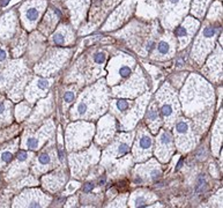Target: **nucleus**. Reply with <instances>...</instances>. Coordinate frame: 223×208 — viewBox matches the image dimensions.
I'll use <instances>...</instances> for the list:
<instances>
[{"label": "nucleus", "mask_w": 223, "mask_h": 208, "mask_svg": "<svg viewBox=\"0 0 223 208\" xmlns=\"http://www.w3.org/2000/svg\"><path fill=\"white\" fill-rule=\"evenodd\" d=\"M181 102L187 116H194L210 108L214 102L212 86L199 75H191L181 89Z\"/></svg>", "instance_id": "f257e3e1"}, {"label": "nucleus", "mask_w": 223, "mask_h": 208, "mask_svg": "<svg viewBox=\"0 0 223 208\" xmlns=\"http://www.w3.org/2000/svg\"><path fill=\"white\" fill-rule=\"evenodd\" d=\"M108 106V91L103 81L88 88L72 109L73 119H91L105 111Z\"/></svg>", "instance_id": "f03ea898"}, {"label": "nucleus", "mask_w": 223, "mask_h": 208, "mask_svg": "<svg viewBox=\"0 0 223 208\" xmlns=\"http://www.w3.org/2000/svg\"><path fill=\"white\" fill-rule=\"evenodd\" d=\"M156 103L167 127H170L177 120L180 113L179 103L176 93L169 85H164L156 94Z\"/></svg>", "instance_id": "7ed1b4c3"}, {"label": "nucleus", "mask_w": 223, "mask_h": 208, "mask_svg": "<svg viewBox=\"0 0 223 208\" xmlns=\"http://www.w3.org/2000/svg\"><path fill=\"white\" fill-rule=\"evenodd\" d=\"M94 134V125L77 121L71 124L66 131V145L68 150H77L89 145Z\"/></svg>", "instance_id": "20e7f679"}, {"label": "nucleus", "mask_w": 223, "mask_h": 208, "mask_svg": "<svg viewBox=\"0 0 223 208\" xmlns=\"http://www.w3.org/2000/svg\"><path fill=\"white\" fill-rule=\"evenodd\" d=\"M217 31H219V25H213V23L206 25L195 39L194 48L192 50V57H194L195 61H198L199 64L204 61L207 53L212 50Z\"/></svg>", "instance_id": "39448f33"}, {"label": "nucleus", "mask_w": 223, "mask_h": 208, "mask_svg": "<svg viewBox=\"0 0 223 208\" xmlns=\"http://www.w3.org/2000/svg\"><path fill=\"white\" fill-rule=\"evenodd\" d=\"M173 133L176 146L180 152H189L190 149L197 145V139L194 135V131L191 127V121L186 118H178L176 124H173Z\"/></svg>", "instance_id": "423d86ee"}, {"label": "nucleus", "mask_w": 223, "mask_h": 208, "mask_svg": "<svg viewBox=\"0 0 223 208\" xmlns=\"http://www.w3.org/2000/svg\"><path fill=\"white\" fill-rule=\"evenodd\" d=\"M134 59L129 56L120 54L113 57L109 62V85H114L132 74Z\"/></svg>", "instance_id": "0eeeda50"}, {"label": "nucleus", "mask_w": 223, "mask_h": 208, "mask_svg": "<svg viewBox=\"0 0 223 208\" xmlns=\"http://www.w3.org/2000/svg\"><path fill=\"white\" fill-rule=\"evenodd\" d=\"M133 133L131 132L129 134H120L113 140L111 145L108 147V149L103 153L102 158V164L104 166L109 165L111 162H113L116 158H119L125 154H127L132 143Z\"/></svg>", "instance_id": "6e6552de"}, {"label": "nucleus", "mask_w": 223, "mask_h": 208, "mask_svg": "<svg viewBox=\"0 0 223 208\" xmlns=\"http://www.w3.org/2000/svg\"><path fill=\"white\" fill-rule=\"evenodd\" d=\"M69 50H51L45 56L42 62L38 64L35 71L42 75H51L62 66V64L69 57Z\"/></svg>", "instance_id": "1a4fd4ad"}, {"label": "nucleus", "mask_w": 223, "mask_h": 208, "mask_svg": "<svg viewBox=\"0 0 223 208\" xmlns=\"http://www.w3.org/2000/svg\"><path fill=\"white\" fill-rule=\"evenodd\" d=\"M147 89L146 79L143 77V73L141 69L138 68L137 72L133 74V77L126 81L124 85L117 87L113 89V95L120 97H135L140 93L145 91Z\"/></svg>", "instance_id": "9d476101"}, {"label": "nucleus", "mask_w": 223, "mask_h": 208, "mask_svg": "<svg viewBox=\"0 0 223 208\" xmlns=\"http://www.w3.org/2000/svg\"><path fill=\"white\" fill-rule=\"evenodd\" d=\"M100 152L94 146L89 148L88 150L83 152L82 154H72L69 158V163L72 165V172L75 177H82L85 176L86 171L88 170V165L95 163L98 160Z\"/></svg>", "instance_id": "9b49d317"}, {"label": "nucleus", "mask_w": 223, "mask_h": 208, "mask_svg": "<svg viewBox=\"0 0 223 208\" xmlns=\"http://www.w3.org/2000/svg\"><path fill=\"white\" fill-rule=\"evenodd\" d=\"M149 97H150L149 94H146L142 97H140L138 101L133 102L129 110L120 117V124H121L123 130H131L135 126L137 121L143 114V110L149 101Z\"/></svg>", "instance_id": "f8f14e48"}, {"label": "nucleus", "mask_w": 223, "mask_h": 208, "mask_svg": "<svg viewBox=\"0 0 223 208\" xmlns=\"http://www.w3.org/2000/svg\"><path fill=\"white\" fill-rule=\"evenodd\" d=\"M189 0H165L163 9L164 26H173L179 22L183 14L186 13Z\"/></svg>", "instance_id": "ddd939ff"}, {"label": "nucleus", "mask_w": 223, "mask_h": 208, "mask_svg": "<svg viewBox=\"0 0 223 208\" xmlns=\"http://www.w3.org/2000/svg\"><path fill=\"white\" fill-rule=\"evenodd\" d=\"M52 131H53V124L52 121H48L43 126L37 130L35 133H28L23 138L22 147L31 150H37L45 143V141L49 138H51Z\"/></svg>", "instance_id": "4468645a"}, {"label": "nucleus", "mask_w": 223, "mask_h": 208, "mask_svg": "<svg viewBox=\"0 0 223 208\" xmlns=\"http://www.w3.org/2000/svg\"><path fill=\"white\" fill-rule=\"evenodd\" d=\"M152 147H153V139L148 131L145 127H140L138 130V135L134 147H133V156L134 160L141 162L152 155Z\"/></svg>", "instance_id": "2eb2a0df"}, {"label": "nucleus", "mask_w": 223, "mask_h": 208, "mask_svg": "<svg viewBox=\"0 0 223 208\" xmlns=\"http://www.w3.org/2000/svg\"><path fill=\"white\" fill-rule=\"evenodd\" d=\"M46 2L44 0H34L28 1L21 8L22 13V20L23 23L28 29H33L37 21L39 20V16L42 15L43 10L45 9Z\"/></svg>", "instance_id": "dca6fc26"}, {"label": "nucleus", "mask_w": 223, "mask_h": 208, "mask_svg": "<svg viewBox=\"0 0 223 208\" xmlns=\"http://www.w3.org/2000/svg\"><path fill=\"white\" fill-rule=\"evenodd\" d=\"M51 201L49 195H45L39 190H26L16 200L15 206L22 207H45Z\"/></svg>", "instance_id": "f3484780"}, {"label": "nucleus", "mask_w": 223, "mask_h": 208, "mask_svg": "<svg viewBox=\"0 0 223 208\" xmlns=\"http://www.w3.org/2000/svg\"><path fill=\"white\" fill-rule=\"evenodd\" d=\"M173 139L172 134L168 130H162L156 139L155 155L162 162H168L173 153Z\"/></svg>", "instance_id": "a211bd4d"}, {"label": "nucleus", "mask_w": 223, "mask_h": 208, "mask_svg": "<svg viewBox=\"0 0 223 208\" xmlns=\"http://www.w3.org/2000/svg\"><path fill=\"white\" fill-rule=\"evenodd\" d=\"M56 154L57 153L54 149V145H53V142H50V145L44 148L43 152H41V154L38 155L37 160H36V164L34 166L35 173L39 175V173L49 171L50 169L54 168V164L57 163Z\"/></svg>", "instance_id": "6ab92c4d"}, {"label": "nucleus", "mask_w": 223, "mask_h": 208, "mask_svg": "<svg viewBox=\"0 0 223 208\" xmlns=\"http://www.w3.org/2000/svg\"><path fill=\"white\" fill-rule=\"evenodd\" d=\"M161 168L156 163V161L150 160L147 164L140 165L135 169L134 175V182L138 184L145 182H154L161 177Z\"/></svg>", "instance_id": "aec40b11"}, {"label": "nucleus", "mask_w": 223, "mask_h": 208, "mask_svg": "<svg viewBox=\"0 0 223 208\" xmlns=\"http://www.w3.org/2000/svg\"><path fill=\"white\" fill-rule=\"evenodd\" d=\"M52 80L43 78H35L29 86L27 87L26 96L27 100L29 103H33L36 100H38L39 97L45 96L46 91L49 90V88L51 86Z\"/></svg>", "instance_id": "412c9836"}, {"label": "nucleus", "mask_w": 223, "mask_h": 208, "mask_svg": "<svg viewBox=\"0 0 223 208\" xmlns=\"http://www.w3.org/2000/svg\"><path fill=\"white\" fill-rule=\"evenodd\" d=\"M116 132V121L112 116H106L98 123V131L96 135V142L98 145H105L112 139Z\"/></svg>", "instance_id": "4be33fe9"}, {"label": "nucleus", "mask_w": 223, "mask_h": 208, "mask_svg": "<svg viewBox=\"0 0 223 208\" xmlns=\"http://www.w3.org/2000/svg\"><path fill=\"white\" fill-rule=\"evenodd\" d=\"M198 27H199V22H198L195 19H192V17H186L185 21L183 22V25L177 28L176 30V36L179 41V45L180 48H185L189 42L191 41L192 36L194 35V33L198 30Z\"/></svg>", "instance_id": "5701e85b"}, {"label": "nucleus", "mask_w": 223, "mask_h": 208, "mask_svg": "<svg viewBox=\"0 0 223 208\" xmlns=\"http://www.w3.org/2000/svg\"><path fill=\"white\" fill-rule=\"evenodd\" d=\"M204 71L207 77L213 81H220L222 79V51L220 49L210 56Z\"/></svg>", "instance_id": "b1692460"}, {"label": "nucleus", "mask_w": 223, "mask_h": 208, "mask_svg": "<svg viewBox=\"0 0 223 208\" xmlns=\"http://www.w3.org/2000/svg\"><path fill=\"white\" fill-rule=\"evenodd\" d=\"M173 52H175L173 39H172L171 35L167 34L157 44L154 53H153V58L157 59V60H164V59L172 57Z\"/></svg>", "instance_id": "393cba45"}, {"label": "nucleus", "mask_w": 223, "mask_h": 208, "mask_svg": "<svg viewBox=\"0 0 223 208\" xmlns=\"http://www.w3.org/2000/svg\"><path fill=\"white\" fill-rule=\"evenodd\" d=\"M67 179V173L64 170H57L54 172L43 177V186L50 192H56L62 187Z\"/></svg>", "instance_id": "a878e982"}, {"label": "nucleus", "mask_w": 223, "mask_h": 208, "mask_svg": "<svg viewBox=\"0 0 223 208\" xmlns=\"http://www.w3.org/2000/svg\"><path fill=\"white\" fill-rule=\"evenodd\" d=\"M146 123L148 127H149V130L153 133L158 132L161 125H162V116H161V112H160V109H158V105L156 103V101L152 102L149 108H148V111L146 113Z\"/></svg>", "instance_id": "bb28decb"}, {"label": "nucleus", "mask_w": 223, "mask_h": 208, "mask_svg": "<svg viewBox=\"0 0 223 208\" xmlns=\"http://www.w3.org/2000/svg\"><path fill=\"white\" fill-rule=\"evenodd\" d=\"M51 41L52 43L56 45H67L74 41V34H73L71 27L62 25L52 35Z\"/></svg>", "instance_id": "cd10ccee"}, {"label": "nucleus", "mask_w": 223, "mask_h": 208, "mask_svg": "<svg viewBox=\"0 0 223 208\" xmlns=\"http://www.w3.org/2000/svg\"><path fill=\"white\" fill-rule=\"evenodd\" d=\"M156 200V195L152 192L145 190H138L129 197V206L132 207H143L147 204Z\"/></svg>", "instance_id": "c85d7f7f"}, {"label": "nucleus", "mask_w": 223, "mask_h": 208, "mask_svg": "<svg viewBox=\"0 0 223 208\" xmlns=\"http://www.w3.org/2000/svg\"><path fill=\"white\" fill-rule=\"evenodd\" d=\"M51 109H52L51 97H49L46 101H41L38 103V105H37V108L35 110V113L33 114L30 121L31 123H38V121H41V119H43L48 113L51 112Z\"/></svg>", "instance_id": "c756f323"}, {"label": "nucleus", "mask_w": 223, "mask_h": 208, "mask_svg": "<svg viewBox=\"0 0 223 208\" xmlns=\"http://www.w3.org/2000/svg\"><path fill=\"white\" fill-rule=\"evenodd\" d=\"M212 114H213V109H209L204 113H201L199 117H197L193 120V126L197 133L201 134L202 132H205V130L209 125V121L212 119Z\"/></svg>", "instance_id": "7c9ffc66"}, {"label": "nucleus", "mask_w": 223, "mask_h": 208, "mask_svg": "<svg viewBox=\"0 0 223 208\" xmlns=\"http://www.w3.org/2000/svg\"><path fill=\"white\" fill-rule=\"evenodd\" d=\"M60 17V12L57 8H51V10H49L46 13V15L44 17L43 22H42V30L45 33H50L52 29L54 28L56 22L58 21V19Z\"/></svg>", "instance_id": "2f4dec72"}, {"label": "nucleus", "mask_w": 223, "mask_h": 208, "mask_svg": "<svg viewBox=\"0 0 223 208\" xmlns=\"http://www.w3.org/2000/svg\"><path fill=\"white\" fill-rule=\"evenodd\" d=\"M222 143V114H220L217 123L215 124L214 131H213V140H212V146L214 154H217L220 146Z\"/></svg>", "instance_id": "473e14b6"}, {"label": "nucleus", "mask_w": 223, "mask_h": 208, "mask_svg": "<svg viewBox=\"0 0 223 208\" xmlns=\"http://www.w3.org/2000/svg\"><path fill=\"white\" fill-rule=\"evenodd\" d=\"M208 2H209V0H194V2L192 5V13L197 17H202Z\"/></svg>", "instance_id": "72a5a7b5"}, {"label": "nucleus", "mask_w": 223, "mask_h": 208, "mask_svg": "<svg viewBox=\"0 0 223 208\" xmlns=\"http://www.w3.org/2000/svg\"><path fill=\"white\" fill-rule=\"evenodd\" d=\"M222 16V9H221V6L219 2H215L213 5V8L210 9L209 12V15H208V19L214 21V20H220V17Z\"/></svg>", "instance_id": "f704fd0d"}, {"label": "nucleus", "mask_w": 223, "mask_h": 208, "mask_svg": "<svg viewBox=\"0 0 223 208\" xmlns=\"http://www.w3.org/2000/svg\"><path fill=\"white\" fill-rule=\"evenodd\" d=\"M30 110V105L27 103H21L16 108V117L19 119H23Z\"/></svg>", "instance_id": "c9c22d12"}, {"label": "nucleus", "mask_w": 223, "mask_h": 208, "mask_svg": "<svg viewBox=\"0 0 223 208\" xmlns=\"http://www.w3.org/2000/svg\"><path fill=\"white\" fill-rule=\"evenodd\" d=\"M75 96H77V93H75V89L73 90H67L65 94H64V108L66 109L69 104H72L75 100Z\"/></svg>", "instance_id": "e433bc0d"}, {"label": "nucleus", "mask_w": 223, "mask_h": 208, "mask_svg": "<svg viewBox=\"0 0 223 208\" xmlns=\"http://www.w3.org/2000/svg\"><path fill=\"white\" fill-rule=\"evenodd\" d=\"M13 158V150L12 149H6L0 153V164H7L8 162L12 161Z\"/></svg>", "instance_id": "4c0bfd02"}, {"label": "nucleus", "mask_w": 223, "mask_h": 208, "mask_svg": "<svg viewBox=\"0 0 223 208\" xmlns=\"http://www.w3.org/2000/svg\"><path fill=\"white\" fill-rule=\"evenodd\" d=\"M207 189V182L205 179V177H200L199 181H198V184L195 186V190H197L198 193H201V192H205V190Z\"/></svg>", "instance_id": "58836bf2"}, {"label": "nucleus", "mask_w": 223, "mask_h": 208, "mask_svg": "<svg viewBox=\"0 0 223 208\" xmlns=\"http://www.w3.org/2000/svg\"><path fill=\"white\" fill-rule=\"evenodd\" d=\"M79 186H80V183L79 182H71L68 185H67V187H66V190H65V194H64V195L72 194V193L77 190V189H79Z\"/></svg>", "instance_id": "ea45409f"}, {"label": "nucleus", "mask_w": 223, "mask_h": 208, "mask_svg": "<svg viewBox=\"0 0 223 208\" xmlns=\"http://www.w3.org/2000/svg\"><path fill=\"white\" fill-rule=\"evenodd\" d=\"M94 190V183H87L83 186V192L85 193H88V192H91Z\"/></svg>", "instance_id": "a19ab883"}, {"label": "nucleus", "mask_w": 223, "mask_h": 208, "mask_svg": "<svg viewBox=\"0 0 223 208\" xmlns=\"http://www.w3.org/2000/svg\"><path fill=\"white\" fill-rule=\"evenodd\" d=\"M7 57H8V54H7L6 50H5V49H2V48H0V62H2V61L6 60V59H7Z\"/></svg>", "instance_id": "79ce46f5"}, {"label": "nucleus", "mask_w": 223, "mask_h": 208, "mask_svg": "<svg viewBox=\"0 0 223 208\" xmlns=\"http://www.w3.org/2000/svg\"><path fill=\"white\" fill-rule=\"evenodd\" d=\"M77 201V197H74V199H73V198H72V199H69L68 201H67L66 207H72V206H75Z\"/></svg>", "instance_id": "37998d69"}, {"label": "nucleus", "mask_w": 223, "mask_h": 208, "mask_svg": "<svg viewBox=\"0 0 223 208\" xmlns=\"http://www.w3.org/2000/svg\"><path fill=\"white\" fill-rule=\"evenodd\" d=\"M6 110H7L6 103L5 102H0V116H2L4 113L6 112Z\"/></svg>", "instance_id": "c03bdc74"}, {"label": "nucleus", "mask_w": 223, "mask_h": 208, "mask_svg": "<svg viewBox=\"0 0 223 208\" xmlns=\"http://www.w3.org/2000/svg\"><path fill=\"white\" fill-rule=\"evenodd\" d=\"M8 2H9V0H4V1L0 4V6H5V5H7Z\"/></svg>", "instance_id": "a18cd8bd"}]
</instances>
